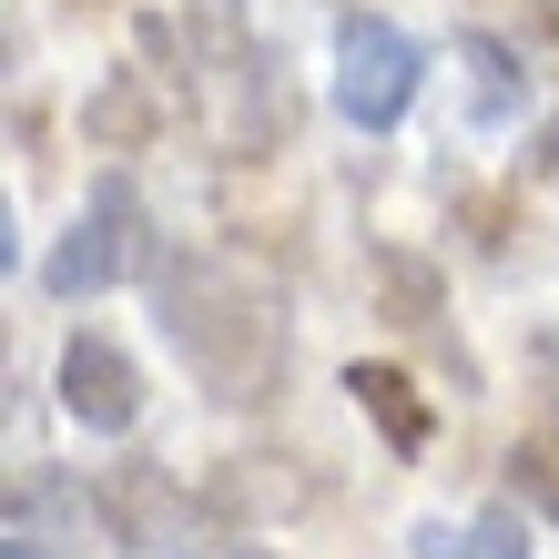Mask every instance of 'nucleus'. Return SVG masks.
I'll return each instance as SVG.
<instances>
[{
    "instance_id": "39448f33",
    "label": "nucleus",
    "mask_w": 559,
    "mask_h": 559,
    "mask_svg": "<svg viewBox=\"0 0 559 559\" xmlns=\"http://www.w3.org/2000/svg\"><path fill=\"white\" fill-rule=\"evenodd\" d=\"M61 407H72L92 438H122V427L143 417V367L112 336H72L61 346Z\"/></svg>"
},
{
    "instance_id": "1a4fd4ad",
    "label": "nucleus",
    "mask_w": 559,
    "mask_h": 559,
    "mask_svg": "<svg viewBox=\"0 0 559 559\" xmlns=\"http://www.w3.org/2000/svg\"><path fill=\"white\" fill-rule=\"evenodd\" d=\"M143 92L133 82H103V92H92V133H103V143H143Z\"/></svg>"
},
{
    "instance_id": "20e7f679",
    "label": "nucleus",
    "mask_w": 559,
    "mask_h": 559,
    "mask_svg": "<svg viewBox=\"0 0 559 559\" xmlns=\"http://www.w3.org/2000/svg\"><path fill=\"white\" fill-rule=\"evenodd\" d=\"M103 530L122 539V549H193V499L174 488V468H153V457H133V468H112V488H103Z\"/></svg>"
},
{
    "instance_id": "6e6552de",
    "label": "nucleus",
    "mask_w": 559,
    "mask_h": 559,
    "mask_svg": "<svg viewBox=\"0 0 559 559\" xmlns=\"http://www.w3.org/2000/svg\"><path fill=\"white\" fill-rule=\"evenodd\" d=\"M377 285H386V316H397V325H438V316H448V295H438V275H427L417 254H397V245L377 254Z\"/></svg>"
},
{
    "instance_id": "9b49d317",
    "label": "nucleus",
    "mask_w": 559,
    "mask_h": 559,
    "mask_svg": "<svg viewBox=\"0 0 559 559\" xmlns=\"http://www.w3.org/2000/svg\"><path fill=\"white\" fill-rule=\"evenodd\" d=\"M509 478H530V488H539V509H549V519H559V478H549V468H539V457H509Z\"/></svg>"
},
{
    "instance_id": "7ed1b4c3",
    "label": "nucleus",
    "mask_w": 559,
    "mask_h": 559,
    "mask_svg": "<svg viewBox=\"0 0 559 559\" xmlns=\"http://www.w3.org/2000/svg\"><path fill=\"white\" fill-rule=\"evenodd\" d=\"M143 265V204H133V183H92V204L82 224L41 254V285L51 295H103Z\"/></svg>"
},
{
    "instance_id": "f8f14e48",
    "label": "nucleus",
    "mask_w": 559,
    "mask_h": 559,
    "mask_svg": "<svg viewBox=\"0 0 559 559\" xmlns=\"http://www.w3.org/2000/svg\"><path fill=\"white\" fill-rule=\"evenodd\" d=\"M0 559H61L51 539H31V530H11V539H0Z\"/></svg>"
},
{
    "instance_id": "0eeeda50",
    "label": "nucleus",
    "mask_w": 559,
    "mask_h": 559,
    "mask_svg": "<svg viewBox=\"0 0 559 559\" xmlns=\"http://www.w3.org/2000/svg\"><path fill=\"white\" fill-rule=\"evenodd\" d=\"M417 559H530V519L519 509H478L468 530H417Z\"/></svg>"
},
{
    "instance_id": "423d86ee",
    "label": "nucleus",
    "mask_w": 559,
    "mask_h": 559,
    "mask_svg": "<svg viewBox=\"0 0 559 559\" xmlns=\"http://www.w3.org/2000/svg\"><path fill=\"white\" fill-rule=\"evenodd\" d=\"M346 397L367 407V427L386 438V457H427V438H438V407L417 397V386L386 367V356H367V367H346Z\"/></svg>"
},
{
    "instance_id": "f257e3e1",
    "label": "nucleus",
    "mask_w": 559,
    "mask_h": 559,
    "mask_svg": "<svg viewBox=\"0 0 559 559\" xmlns=\"http://www.w3.org/2000/svg\"><path fill=\"white\" fill-rule=\"evenodd\" d=\"M163 336L183 346V367L214 386L224 407H254L285 377V316L214 254H174L163 265Z\"/></svg>"
},
{
    "instance_id": "9d476101",
    "label": "nucleus",
    "mask_w": 559,
    "mask_h": 559,
    "mask_svg": "<svg viewBox=\"0 0 559 559\" xmlns=\"http://www.w3.org/2000/svg\"><path fill=\"white\" fill-rule=\"evenodd\" d=\"M468 61H478V122H499L509 112V51L499 41H468Z\"/></svg>"
},
{
    "instance_id": "f03ea898",
    "label": "nucleus",
    "mask_w": 559,
    "mask_h": 559,
    "mask_svg": "<svg viewBox=\"0 0 559 559\" xmlns=\"http://www.w3.org/2000/svg\"><path fill=\"white\" fill-rule=\"evenodd\" d=\"M417 72H427V51L407 41L397 21L356 11V21L336 31V112L356 122V133H397L407 103H417Z\"/></svg>"
},
{
    "instance_id": "ddd939ff",
    "label": "nucleus",
    "mask_w": 559,
    "mask_h": 559,
    "mask_svg": "<svg viewBox=\"0 0 559 559\" xmlns=\"http://www.w3.org/2000/svg\"><path fill=\"white\" fill-rule=\"evenodd\" d=\"M235 559H275V549H235Z\"/></svg>"
}]
</instances>
